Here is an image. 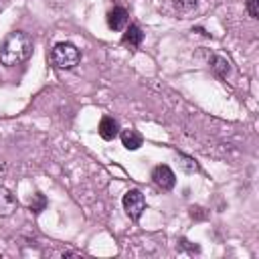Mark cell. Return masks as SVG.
Wrapping results in <instances>:
<instances>
[{
  "mask_svg": "<svg viewBox=\"0 0 259 259\" xmlns=\"http://www.w3.org/2000/svg\"><path fill=\"white\" fill-rule=\"evenodd\" d=\"M30 55H32V38L22 30L10 32L0 45V63L4 67H16L24 63Z\"/></svg>",
  "mask_w": 259,
  "mask_h": 259,
  "instance_id": "cell-1",
  "label": "cell"
},
{
  "mask_svg": "<svg viewBox=\"0 0 259 259\" xmlns=\"http://www.w3.org/2000/svg\"><path fill=\"white\" fill-rule=\"evenodd\" d=\"M51 61L59 69H73L81 61V53L73 42H57L51 51Z\"/></svg>",
  "mask_w": 259,
  "mask_h": 259,
  "instance_id": "cell-2",
  "label": "cell"
},
{
  "mask_svg": "<svg viewBox=\"0 0 259 259\" xmlns=\"http://www.w3.org/2000/svg\"><path fill=\"white\" fill-rule=\"evenodd\" d=\"M123 208L132 221H138L146 208V198L138 188H132L123 194Z\"/></svg>",
  "mask_w": 259,
  "mask_h": 259,
  "instance_id": "cell-3",
  "label": "cell"
},
{
  "mask_svg": "<svg viewBox=\"0 0 259 259\" xmlns=\"http://www.w3.org/2000/svg\"><path fill=\"white\" fill-rule=\"evenodd\" d=\"M152 180H154V184H156L158 188H162V190H172L174 184H176V174L172 172L170 166L160 164V166H156V168L152 170Z\"/></svg>",
  "mask_w": 259,
  "mask_h": 259,
  "instance_id": "cell-4",
  "label": "cell"
},
{
  "mask_svg": "<svg viewBox=\"0 0 259 259\" xmlns=\"http://www.w3.org/2000/svg\"><path fill=\"white\" fill-rule=\"evenodd\" d=\"M107 26L111 30H123L127 26V10L121 6H113L107 12Z\"/></svg>",
  "mask_w": 259,
  "mask_h": 259,
  "instance_id": "cell-5",
  "label": "cell"
},
{
  "mask_svg": "<svg viewBox=\"0 0 259 259\" xmlns=\"http://www.w3.org/2000/svg\"><path fill=\"white\" fill-rule=\"evenodd\" d=\"M117 134H119V123H117V119H113L111 115H103L101 121H99V136L109 142V140H113Z\"/></svg>",
  "mask_w": 259,
  "mask_h": 259,
  "instance_id": "cell-6",
  "label": "cell"
},
{
  "mask_svg": "<svg viewBox=\"0 0 259 259\" xmlns=\"http://www.w3.org/2000/svg\"><path fill=\"white\" fill-rule=\"evenodd\" d=\"M18 200L8 188H0V217H8L16 210Z\"/></svg>",
  "mask_w": 259,
  "mask_h": 259,
  "instance_id": "cell-7",
  "label": "cell"
},
{
  "mask_svg": "<svg viewBox=\"0 0 259 259\" xmlns=\"http://www.w3.org/2000/svg\"><path fill=\"white\" fill-rule=\"evenodd\" d=\"M142 40H144V32L140 30V26L138 24H130L127 28H125V32H123V38H121V42L123 45H127V47H140L142 45Z\"/></svg>",
  "mask_w": 259,
  "mask_h": 259,
  "instance_id": "cell-8",
  "label": "cell"
},
{
  "mask_svg": "<svg viewBox=\"0 0 259 259\" xmlns=\"http://www.w3.org/2000/svg\"><path fill=\"white\" fill-rule=\"evenodd\" d=\"M142 142H144V138H142V134L138 132V130H123L121 132V144L127 148V150H138L140 146H142Z\"/></svg>",
  "mask_w": 259,
  "mask_h": 259,
  "instance_id": "cell-9",
  "label": "cell"
},
{
  "mask_svg": "<svg viewBox=\"0 0 259 259\" xmlns=\"http://www.w3.org/2000/svg\"><path fill=\"white\" fill-rule=\"evenodd\" d=\"M176 158H178V164H180V168H182L184 172H188V174L198 172V162H196L192 156H186V154L178 152V154H176Z\"/></svg>",
  "mask_w": 259,
  "mask_h": 259,
  "instance_id": "cell-10",
  "label": "cell"
},
{
  "mask_svg": "<svg viewBox=\"0 0 259 259\" xmlns=\"http://www.w3.org/2000/svg\"><path fill=\"white\" fill-rule=\"evenodd\" d=\"M212 71L219 75V77H227L229 75V61L227 59H223V57H214L212 59Z\"/></svg>",
  "mask_w": 259,
  "mask_h": 259,
  "instance_id": "cell-11",
  "label": "cell"
},
{
  "mask_svg": "<svg viewBox=\"0 0 259 259\" xmlns=\"http://www.w3.org/2000/svg\"><path fill=\"white\" fill-rule=\"evenodd\" d=\"M45 206H47V198H45V194L36 192V194L32 196V200H30V210H32L34 214H38V212L45 210Z\"/></svg>",
  "mask_w": 259,
  "mask_h": 259,
  "instance_id": "cell-12",
  "label": "cell"
},
{
  "mask_svg": "<svg viewBox=\"0 0 259 259\" xmlns=\"http://www.w3.org/2000/svg\"><path fill=\"white\" fill-rule=\"evenodd\" d=\"M172 4H174L180 12H190V10H194V8H196L198 0H172Z\"/></svg>",
  "mask_w": 259,
  "mask_h": 259,
  "instance_id": "cell-13",
  "label": "cell"
},
{
  "mask_svg": "<svg viewBox=\"0 0 259 259\" xmlns=\"http://www.w3.org/2000/svg\"><path fill=\"white\" fill-rule=\"evenodd\" d=\"M247 10L251 18H259V0H247Z\"/></svg>",
  "mask_w": 259,
  "mask_h": 259,
  "instance_id": "cell-14",
  "label": "cell"
},
{
  "mask_svg": "<svg viewBox=\"0 0 259 259\" xmlns=\"http://www.w3.org/2000/svg\"><path fill=\"white\" fill-rule=\"evenodd\" d=\"M190 217H192V219H194V217H196V219H206V212H204L202 206H192V208H190Z\"/></svg>",
  "mask_w": 259,
  "mask_h": 259,
  "instance_id": "cell-15",
  "label": "cell"
},
{
  "mask_svg": "<svg viewBox=\"0 0 259 259\" xmlns=\"http://www.w3.org/2000/svg\"><path fill=\"white\" fill-rule=\"evenodd\" d=\"M180 249H188V251H192V253H198V247H196V245H194V247L188 245L186 239H180Z\"/></svg>",
  "mask_w": 259,
  "mask_h": 259,
  "instance_id": "cell-16",
  "label": "cell"
}]
</instances>
